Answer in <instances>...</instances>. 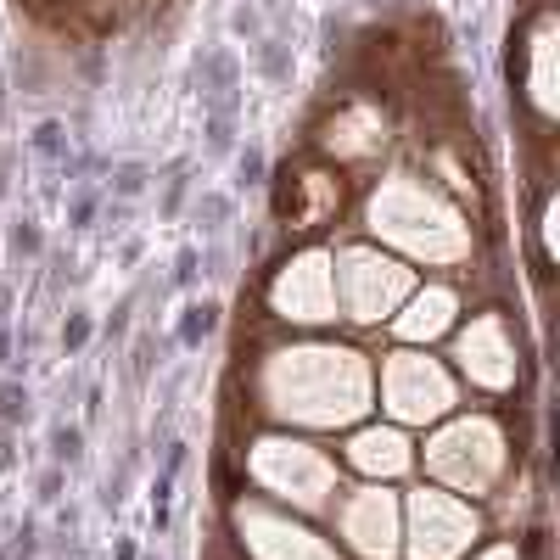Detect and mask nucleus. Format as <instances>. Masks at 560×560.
<instances>
[{
    "instance_id": "2",
    "label": "nucleus",
    "mask_w": 560,
    "mask_h": 560,
    "mask_svg": "<svg viewBox=\"0 0 560 560\" xmlns=\"http://www.w3.org/2000/svg\"><path fill=\"white\" fill-rule=\"evenodd\" d=\"M443 320H448V297L432 292V297H420V303H415V314L404 320V331L409 336H420V331L432 336V331H443Z\"/></svg>"
},
{
    "instance_id": "10",
    "label": "nucleus",
    "mask_w": 560,
    "mask_h": 560,
    "mask_svg": "<svg viewBox=\"0 0 560 560\" xmlns=\"http://www.w3.org/2000/svg\"><path fill=\"white\" fill-rule=\"evenodd\" d=\"M0 364H12V331L0 325Z\"/></svg>"
},
{
    "instance_id": "7",
    "label": "nucleus",
    "mask_w": 560,
    "mask_h": 560,
    "mask_svg": "<svg viewBox=\"0 0 560 560\" xmlns=\"http://www.w3.org/2000/svg\"><path fill=\"white\" fill-rule=\"evenodd\" d=\"M196 275H202V269H196V247H185L180 258H174V280H180V286H191Z\"/></svg>"
},
{
    "instance_id": "6",
    "label": "nucleus",
    "mask_w": 560,
    "mask_h": 560,
    "mask_svg": "<svg viewBox=\"0 0 560 560\" xmlns=\"http://www.w3.org/2000/svg\"><path fill=\"white\" fill-rule=\"evenodd\" d=\"M84 342H90V314H73L68 331H62V353H79Z\"/></svg>"
},
{
    "instance_id": "9",
    "label": "nucleus",
    "mask_w": 560,
    "mask_h": 560,
    "mask_svg": "<svg viewBox=\"0 0 560 560\" xmlns=\"http://www.w3.org/2000/svg\"><path fill=\"white\" fill-rule=\"evenodd\" d=\"M17 454H12V437H6V426H0V471H12Z\"/></svg>"
},
{
    "instance_id": "4",
    "label": "nucleus",
    "mask_w": 560,
    "mask_h": 560,
    "mask_svg": "<svg viewBox=\"0 0 560 560\" xmlns=\"http://www.w3.org/2000/svg\"><path fill=\"white\" fill-rule=\"evenodd\" d=\"M359 460L398 471V465H404V443H398V437H364V443H359Z\"/></svg>"
},
{
    "instance_id": "8",
    "label": "nucleus",
    "mask_w": 560,
    "mask_h": 560,
    "mask_svg": "<svg viewBox=\"0 0 560 560\" xmlns=\"http://www.w3.org/2000/svg\"><path fill=\"white\" fill-rule=\"evenodd\" d=\"M12 247L34 258V252H40V230H34V224H23V230H12Z\"/></svg>"
},
{
    "instance_id": "1",
    "label": "nucleus",
    "mask_w": 560,
    "mask_h": 560,
    "mask_svg": "<svg viewBox=\"0 0 560 560\" xmlns=\"http://www.w3.org/2000/svg\"><path fill=\"white\" fill-rule=\"evenodd\" d=\"M213 325H219V308L213 303H191L180 320V348H202V336H213Z\"/></svg>"
},
{
    "instance_id": "5",
    "label": "nucleus",
    "mask_w": 560,
    "mask_h": 560,
    "mask_svg": "<svg viewBox=\"0 0 560 560\" xmlns=\"http://www.w3.org/2000/svg\"><path fill=\"white\" fill-rule=\"evenodd\" d=\"M51 454H56V465H79L84 460V432H79V426H56V432H51Z\"/></svg>"
},
{
    "instance_id": "3",
    "label": "nucleus",
    "mask_w": 560,
    "mask_h": 560,
    "mask_svg": "<svg viewBox=\"0 0 560 560\" xmlns=\"http://www.w3.org/2000/svg\"><path fill=\"white\" fill-rule=\"evenodd\" d=\"M23 420H28V387L23 381H0V426L17 432Z\"/></svg>"
}]
</instances>
